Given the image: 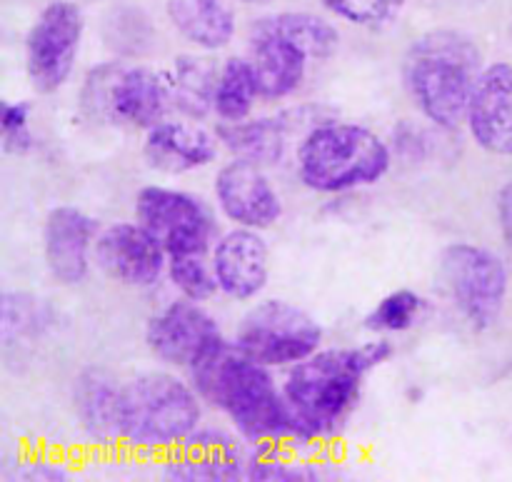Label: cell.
<instances>
[{
  "mask_svg": "<svg viewBox=\"0 0 512 482\" xmlns=\"http://www.w3.org/2000/svg\"><path fill=\"white\" fill-rule=\"evenodd\" d=\"M78 108L85 120L138 133L173 113L165 70L125 60H105L85 73Z\"/></svg>",
  "mask_w": 512,
  "mask_h": 482,
  "instance_id": "obj_7",
  "label": "cell"
},
{
  "mask_svg": "<svg viewBox=\"0 0 512 482\" xmlns=\"http://www.w3.org/2000/svg\"><path fill=\"white\" fill-rule=\"evenodd\" d=\"M440 278L455 313L475 333H485L503 318L510 273L495 250L475 243H453L440 253Z\"/></svg>",
  "mask_w": 512,
  "mask_h": 482,
  "instance_id": "obj_9",
  "label": "cell"
},
{
  "mask_svg": "<svg viewBox=\"0 0 512 482\" xmlns=\"http://www.w3.org/2000/svg\"><path fill=\"white\" fill-rule=\"evenodd\" d=\"M483 68V50L470 35L438 28L413 40L403 60V80L428 123L458 130L465 125L470 95Z\"/></svg>",
  "mask_w": 512,
  "mask_h": 482,
  "instance_id": "obj_3",
  "label": "cell"
},
{
  "mask_svg": "<svg viewBox=\"0 0 512 482\" xmlns=\"http://www.w3.org/2000/svg\"><path fill=\"white\" fill-rule=\"evenodd\" d=\"M165 280L178 298L195 303L208 305L215 295H220L210 255H170Z\"/></svg>",
  "mask_w": 512,
  "mask_h": 482,
  "instance_id": "obj_27",
  "label": "cell"
},
{
  "mask_svg": "<svg viewBox=\"0 0 512 482\" xmlns=\"http://www.w3.org/2000/svg\"><path fill=\"white\" fill-rule=\"evenodd\" d=\"M393 145L368 125L325 118L295 143V173L318 195H345L383 183L393 170Z\"/></svg>",
  "mask_w": 512,
  "mask_h": 482,
  "instance_id": "obj_6",
  "label": "cell"
},
{
  "mask_svg": "<svg viewBox=\"0 0 512 482\" xmlns=\"http://www.w3.org/2000/svg\"><path fill=\"white\" fill-rule=\"evenodd\" d=\"M230 340L255 363L270 370H288L323 348L325 330L300 305L265 298L245 310Z\"/></svg>",
  "mask_w": 512,
  "mask_h": 482,
  "instance_id": "obj_8",
  "label": "cell"
},
{
  "mask_svg": "<svg viewBox=\"0 0 512 482\" xmlns=\"http://www.w3.org/2000/svg\"><path fill=\"white\" fill-rule=\"evenodd\" d=\"M213 200L230 225L263 233L278 225L285 213L283 195L275 188L268 168L243 158H230L215 170Z\"/></svg>",
  "mask_w": 512,
  "mask_h": 482,
  "instance_id": "obj_14",
  "label": "cell"
},
{
  "mask_svg": "<svg viewBox=\"0 0 512 482\" xmlns=\"http://www.w3.org/2000/svg\"><path fill=\"white\" fill-rule=\"evenodd\" d=\"M220 63L210 53H183L175 55L165 70L173 113L190 120H208L213 115L215 85H218Z\"/></svg>",
  "mask_w": 512,
  "mask_h": 482,
  "instance_id": "obj_23",
  "label": "cell"
},
{
  "mask_svg": "<svg viewBox=\"0 0 512 482\" xmlns=\"http://www.w3.org/2000/svg\"><path fill=\"white\" fill-rule=\"evenodd\" d=\"M98 220L75 205H58L45 215L43 260L50 278L63 288H78L95 268Z\"/></svg>",
  "mask_w": 512,
  "mask_h": 482,
  "instance_id": "obj_17",
  "label": "cell"
},
{
  "mask_svg": "<svg viewBox=\"0 0 512 482\" xmlns=\"http://www.w3.org/2000/svg\"><path fill=\"white\" fill-rule=\"evenodd\" d=\"M203 403L250 445H298L295 420L273 370L223 340L188 370ZM300 448V445H298Z\"/></svg>",
  "mask_w": 512,
  "mask_h": 482,
  "instance_id": "obj_2",
  "label": "cell"
},
{
  "mask_svg": "<svg viewBox=\"0 0 512 482\" xmlns=\"http://www.w3.org/2000/svg\"><path fill=\"white\" fill-rule=\"evenodd\" d=\"M495 213H498V228L503 233L505 243L512 250V180L498 190V198H495Z\"/></svg>",
  "mask_w": 512,
  "mask_h": 482,
  "instance_id": "obj_31",
  "label": "cell"
},
{
  "mask_svg": "<svg viewBox=\"0 0 512 482\" xmlns=\"http://www.w3.org/2000/svg\"><path fill=\"white\" fill-rule=\"evenodd\" d=\"M120 393L123 380L108 368L78 370L70 385V410L85 443L95 448L120 445Z\"/></svg>",
  "mask_w": 512,
  "mask_h": 482,
  "instance_id": "obj_21",
  "label": "cell"
},
{
  "mask_svg": "<svg viewBox=\"0 0 512 482\" xmlns=\"http://www.w3.org/2000/svg\"><path fill=\"white\" fill-rule=\"evenodd\" d=\"M425 315V298L410 288L390 290L373 305L365 318V328L373 335H403L413 330Z\"/></svg>",
  "mask_w": 512,
  "mask_h": 482,
  "instance_id": "obj_26",
  "label": "cell"
},
{
  "mask_svg": "<svg viewBox=\"0 0 512 482\" xmlns=\"http://www.w3.org/2000/svg\"><path fill=\"white\" fill-rule=\"evenodd\" d=\"M15 478L28 480V482H38V480H68L70 470L65 468L63 463H55V460L48 458H35V460H25V463L18 465L15 470Z\"/></svg>",
  "mask_w": 512,
  "mask_h": 482,
  "instance_id": "obj_30",
  "label": "cell"
},
{
  "mask_svg": "<svg viewBox=\"0 0 512 482\" xmlns=\"http://www.w3.org/2000/svg\"><path fill=\"white\" fill-rule=\"evenodd\" d=\"M323 113L313 105H295L280 113L250 115L238 123H220L218 138L223 150L233 158L250 160L263 168H275L283 163L290 153L295 138H303L308 128L320 123Z\"/></svg>",
  "mask_w": 512,
  "mask_h": 482,
  "instance_id": "obj_16",
  "label": "cell"
},
{
  "mask_svg": "<svg viewBox=\"0 0 512 482\" xmlns=\"http://www.w3.org/2000/svg\"><path fill=\"white\" fill-rule=\"evenodd\" d=\"M335 18L358 28H383L400 13L405 0H320Z\"/></svg>",
  "mask_w": 512,
  "mask_h": 482,
  "instance_id": "obj_28",
  "label": "cell"
},
{
  "mask_svg": "<svg viewBox=\"0 0 512 482\" xmlns=\"http://www.w3.org/2000/svg\"><path fill=\"white\" fill-rule=\"evenodd\" d=\"M168 250L138 220H118L100 228L95 268L115 285L153 290L168 275Z\"/></svg>",
  "mask_w": 512,
  "mask_h": 482,
  "instance_id": "obj_13",
  "label": "cell"
},
{
  "mask_svg": "<svg viewBox=\"0 0 512 482\" xmlns=\"http://www.w3.org/2000/svg\"><path fill=\"white\" fill-rule=\"evenodd\" d=\"M258 103H263V98H260V85L248 55L225 58L220 63L218 85H215V118L220 123H238V120L250 118Z\"/></svg>",
  "mask_w": 512,
  "mask_h": 482,
  "instance_id": "obj_25",
  "label": "cell"
},
{
  "mask_svg": "<svg viewBox=\"0 0 512 482\" xmlns=\"http://www.w3.org/2000/svg\"><path fill=\"white\" fill-rule=\"evenodd\" d=\"M465 128L480 150L498 158L512 155V63L485 65L470 95Z\"/></svg>",
  "mask_w": 512,
  "mask_h": 482,
  "instance_id": "obj_20",
  "label": "cell"
},
{
  "mask_svg": "<svg viewBox=\"0 0 512 482\" xmlns=\"http://www.w3.org/2000/svg\"><path fill=\"white\" fill-rule=\"evenodd\" d=\"M218 208L203 195L173 185H145L135 193L133 215L168 255H210L220 230Z\"/></svg>",
  "mask_w": 512,
  "mask_h": 482,
  "instance_id": "obj_10",
  "label": "cell"
},
{
  "mask_svg": "<svg viewBox=\"0 0 512 482\" xmlns=\"http://www.w3.org/2000/svg\"><path fill=\"white\" fill-rule=\"evenodd\" d=\"M235 3H245V5H265V3H273V0H235Z\"/></svg>",
  "mask_w": 512,
  "mask_h": 482,
  "instance_id": "obj_32",
  "label": "cell"
},
{
  "mask_svg": "<svg viewBox=\"0 0 512 482\" xmlns=\"http://www.w3.org/2000/svg\"><path fill=\"white\" fill-rule=\"evenodd\" d=\"M220 145L218 130H210L203 120H190L168 115L145 130L143 160L150 170L160 175H188L210 168L218 160Z\"/></svg>",
  "mask_w": 512,
  "mask_h": 482,
  "instance_id": "obj_19",
  "label": "cell"
},
{
  "mask_svg": "<svg viewBox=\"0 0 512 482\" xmlns=\"http://www.w3.org/2000/svg\"><path fill=\"white\" fill-rule=\"evenodd\" d=\"M0 138H3L5 153L28 155L35 150L33 113L25 100H3L0 105Z\"/></svg>",
  "mask_w": 512,
  "mask_h": 482,
  "instance_id": "obj_29",
  "label": "cell"
},
{
  "mask_svg": "<svg viewBox=\"0 0 512 482\" xmlns=\"http://www.w3.org/2000/svg\"><path fill=\"white\" fill-rule=\"evenodd\" d=\"M205 408L193 380L178 370L160 365L130 375L120 393V445L165 458L193 438L205 423Z\"/></svg>",
  "mask_w": 512,
  "mask_h": 482,
  "instance_id": "obj_4",
  "label": "cell"
},
{
  "mask_svg": "<svg viewBox=\"0 0 512 482\" xmlns=\"http://www.w3.org/2000/svg\"><path fill=\"white\" fill-rule=\"evenodd\" d=\"M143 338L145 348L163 368L185 370V373L193 370L223 340H228L218 318L205 308V303L185 298L160 305L145 323Z\"/></svg>",
  "mask_w": 512,
  "mask_h": 482,
  "instance_id": "obj_12",
  "label": "cell"
},
{
  "mask_svg": "<svg viewBox=\"0 0 512 482\" xmlns=\"http://www.w3.org/2000/svg\"><path fill=\"white\" fill-rule=\"evenodd\" d=\"M218 290L230 303H253L268 290L270 248L263 230L230 225L218 235L210 250Z\"/></svg>",
  "mask_w": 512,
  "mask_h": 482,
  "instance_id": "obj_18",
  "label": "cell"
},
{
  "mask_svg": "<svg viewBox=\"0 0 512 482\" xmlns=\"http://www.w3.org/2000/svg\"><path fill=\"white\" fill-rule=\"evenodd\" d=\"M395 345L375 335L358 345L320 348L310 358L285 370V400L295 420L300 448L323 450L343 438L363 400L368 375L388 365Z\"/></svg>",
  "mask_w": 512,
  "mask_h": 482,
  "instance_id": "obj_1",
  "label": "cell"
},
{
  "mask_svg": "<svg viewBox=\"0 0 512 482\" xmlns=\"http://www.w3.org/2000/svg\"><path fill=\"white\" fill-rule=\"evenodd\" d=\"M250 445L225 425L203 423L183 448L163 458L160 473L173 482L245 480Z\"/></svg>",
  "mask_w": 512,
  "mask_h": 482,
  "instance_id": "obj_15",
  "label": "cell"
},
{
  "mask_svg": "<svg viewBox=\"0 0 512 482\" xmlns=\"http://www.w3.org/2000/svg\"><path fill=\"white\" fill-rule=\"evenodd\" d=\"M85 18L73 0H53L25 35V75L40 95L63 90L78 68Z\"/></svg>",
  "mask_w": 512,
  "mask_h": 482,
  "instance_id": "obj_11",
  "label": "cell"
},
{
  "mask_svg": "<svg viewBox=\"0 0 512 482\" xmlns=\"http://www.w3.org/2000/svg\"><path fill=\"white\" fill-rule=\"evenodd\" d=\"M338 48V28L323 15L283 10L255 20L248 35V58L263 103L278 105L298 95L310 68L333 58Z\"/></svg>",
  "mask_w": 512,
  "mask_h": 482,
  "instance_id": "obj_5",
  "label": "cell"
},
{
  "mask_svg": "<svg viewBox=\"0 0 512 482\" xmlns=\"http://www.w3.org/2000/svg\"><path fill=\"white\" fill-rule=\"evenodd\" d=\"M165 15L180 40L200 53H220L238 35V15L228 0H168Z\"/></svg>",
  "mask_w": 512,
  "mask_h": 482,
  "instance_id": "obj_22",
  "label": "cell"
},
{
  "mask_svg": "<svg viewBox=\"0 0 512 482\" xmlns=\"http://www.w3.org/2000/svg\"><path fill=\"white\" fill-rule=\"evenodd\" d=\"M333 470L320 460V450L298 445H258L250 448L245 480L255 482H300L330 480Z\"/></svg>",
  "mask_w": 512,
  "mask_h": 482,
  "instance_id": "obj_24",
  "label": "cell"
}]
</instances>
